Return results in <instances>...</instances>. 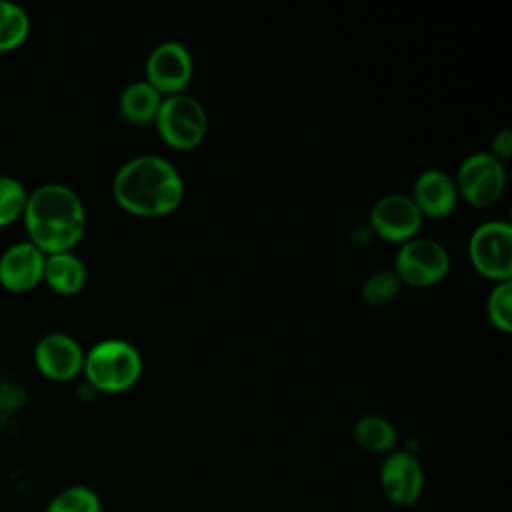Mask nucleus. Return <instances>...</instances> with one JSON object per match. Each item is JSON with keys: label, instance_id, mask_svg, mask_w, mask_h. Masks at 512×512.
<instances>
[{"label": "nucleus", "instance_id": "nucleus-6", "mask_svg": "<svg viewBox=\"0 0 512 512\" xmlns=\"http://www.w3.org/2000/svg\"><path fill=\"white\" fill-rule=\"evenodd\" d=\"M450 270L448 250L432 238H410L402 242L396 260L394 274L400 284L424 288L440 282Z\"/></svg>", "mask_w": 512, "mask_h": 512}, {"label": "nucleus", "instance_id": "nucleus-14", "mask_svg": "<svg viewBox=\"0 0 512 512\" xmlns=\"http://www.w3.org/2000/svg\"><path fill=\"white\" fill-rule=\"evenodd\" d=\"M86 266L74 252L48 254L44 260V278L42 282L48 288L62 296L78 294L86 284Z\"/></svg>", "mask_w": 512, "mask_h": 512}, {"label": "nucleus", "instance_id": "nucleus-8", "mask_svg": "<svg viewBox=\"0 0 512 512\" xmlns=\"http://www.w3.org/2000/svg\"><path fill=\"white\" fill-rule=\"evenodd\" d=\"M84 348L66 332H48L40 336L32 358L36 370L52 382H70L82 374Z\"/></svg>", "mask_w": 512, "mask_h": 512}, {"label": "nucleus", "instance_id": "nucleus-15", "mask_svg": "<svg viewBox=\"0 0 512 512\" xmlns=\"http://www.w3.org/2000/svg\"><path fill=\"white\" fill-rule=\"evenodd\" d=\"M162 94L152 88L146 80H136L132 84H128L122 94H120V114L138 126L150 124L156 120L160 102H162Z\"/></svg>", "mask_w": 512, "mask_h": 512}, {"label": "nucleus", "instance_id": "nucleus-3", "mask_svg": "<svg viewBox=\"0 0 512 512\" xmlns=\"http://www.w3.org/2000/svg\"><path fill=\"white\" fill-rule=\"evenodd\" d=\"M82 374L94 390L120 394L138 382L142 374V358L130 342L108 338L94 344L84 354Z\"/></svg>", "mask_w": 512, "mask_h": 512}, {"label": "nucleus", "instance_id": "nucleus-19", "mask_svg": "<svg viewBox=\"0 0 512 512\" xmlns=\"http://www.w3.org/2000/svg\"><path fill=\"white\" fill-rule=\"evenodd\" d=\"M28 190L26 186L8 174H0V228L22 220Z\"/></svg>", "mask_w": 512, "mask_h": 512}, {"label": "nucleus", "instance_id": "nucleus-16", "mask_svg": "<svg viewBox=\"0 0 512 512\" xmlns=\"http://www.w3.org/2000/svg\"><path fill=\"white\" fill-rule=\"evenodd\" d=\"M356 442L370 452L388 454L398 442V432L394 424L380 414H366L354 424Z\"/></svg>", "mask_w": 512, "mask_h": 512}, {"label": "nucleus", "instance_id": "nucleus-18", "mask_svg": "<svg viewBox=\"0 0 512 512\" xmlns=\"http://www.w3.org/2000/svg\"><path fill=\"white\" fill-rule=\"evenodd\" d=\"M44 512H102V500L94 488L72 484L56 492Z\"/></svg>", "mask_w": 512, "mask_h": 512}, {"label": "nucleus", "instance_id": "nucleus-7", "mask_svg": "<svg viewBox=\"0 0 512 512\" xmlns=\"http://www.w3.org/2000/svg\"><path fill=\"white\" fill-rule=\"evenodd\" d=\"M456 192L472 206L494 204L506 186L504 164L490 152H474L462 160L454 178Z\"/></svg>", "mask_w": 512, "mask_h": 512}, {"label": "nucleus", "instance_id": "nucleus-17", "mask_svg": "<svg viewBox=\"0 0 512 512\" xmlns=\"http://www.w3.org/2000/svg\"><path fill=\"white\" fill-rule=\"evenodd\" d=\"M30 34L28 12L10 0H0V54L12 52L26 42Z\"/></svg>", "mask_w": 512, "mask_h": 512}, {"label": "nucleus", "instance_id": "nucleus-5", "mask_svg": "<svg viewBox=\"0 0 512 512\" xmlns=\"http://www.w3.org/2000/svg\"><path fill=\"white\" fill-rule=\"evenodd\" d=\"M468 254L478 274L504 282L512 276V226L504 220L480 224L468 242Z\"/></svg>", "mask_w": 512, "mask_h": 512}, {"label": "nucleus", "instance_id": "nucleus-1", "mask_svg": "<svg viewBox=\"0 0 512 512\" xmlns=\"http://www.w3.org/2000/svg\"><path fill=\"white\" fill-rule=\"evenodd\" d=\"M22 222L26 240L40 252H72L86 232V208L66 184L46 182L28 190Z\"/></svg>", "mask_w": 512, "mask_h": 512}, {"label": "nucleus", "instance_id": "nucleus-4", "mask_svg": "<svg viewBox=\"0 0 512 512\" xmlns=\"http://www.w3.org/2000/svg\"><path fill=\"white\" fill-rule=\"evenodd\" d=\"M160 138L176 150L196 148L208 130L204 106L190 94L164 96L154 120Z\"/></svg>", "mask_w": 512, "mask_h": 512}, {"label": "nucleus", "instance_id": "nucleus-2", "mask_svg": "<svg viewBox=\"0 0 512 512\" xmlns=\"http://www.w3.org/2000/svg\"><path fill=\"white\" fill-rule=\"evenodd\" d=\"M112 196L122 210L156 218L180 206L184 182L176 166L168 160L156 154H142L118 168L112 180Z\"/></svg>", "mask_w": 512, "mask_h": 512}, {"label": "nucleus", "instance_id": "nucleus-9", "mask_svg": "<svg viewBox=\"0 0 512 512\" xmlns=\"http://www.w3.org/2000/svg\"><path fill=\"white\" fill-rule=\"evenodd\" d=\"M378 482L394 506H412L424 492V468L412 452L392 450L380 466Z\"/></svg>", "mask_w": 512, "mask_h": 512}, {"label": "nucleus", "instance_id": "nucleus-11", "mask_svg": "<svg viewBox=\"0 0 512 512\" xmlns=\"http://www.w3.org/2000/svg\"><path fill=\"white\" fill-rule=\"evenodd\" d=\"M422 214L414 200L406 194H386L370 210V228L376 236L388 242H406L416 238L422 224Z\"/></svg>", "mask_w": 512, "mask_h": 512}, {"label": "nucleus", "instance_id": "nucleus-22", "mask_svg": "<svg viewBox=\"0 0 512 512\" xmlns=\"http://www.w3.org/2000/svg\"><path fill=\"white\" fill-rule=\"evenodd\" d=\"M494 158H498L500 162L508 160L512 154V134L508 128H502L494 138H492V152Z\"/></svg>", "mask_w": 512, "mask_h": 512}, {"label": "nucleus", "instance_id": "nucleus-12", "mask_svg": "<svg viewBox=\"0 0 512 512\" xmlns=\"http://www.w3.org/2000/svg\"><path fill=\"white\" fill-rule=\"evenodd\" d=\"M46 254L32 242L20 240L0 254V286L12 294H24L42 284Z\"/></svg>", "mask_w": 512, "mask_h": 512}, {"label": "nucleus", "instance_id": "nucleus-21", "mask_svg": "<svg viewBox=\"0 0 512 512\" xmlns=\"http://www.w3.org/2000/svg\"><path fill=\"white\" fill-rule=\"evenodd\" d=\"M400 290V280L394 270H376L362 284V298L372 306H382L394 300Z\"/></svg>", "mask_w": 512, "mask_h": 512}, {"label": "nucleus", "instance_id": "nucleus-20", "mask_svg": "<svg viewBox=\"0 0 512 512\" xmlns=\"http://www.w3.org/2000/svg\"><path fill=\"white\" fill-rule=\"evenodd\" d=\"M486 314L494 328L510 332L512 328V282H496L486 300Z\"/></svg>", "mask_w": 512, "mask_h": 512}, {"label": "nucleus", "instance_id": "nucleus-13", "mask_svg": "<svg viewBox=\"0 0 512 512\" xmlns=\"http://www.w3.org/2000/svg\"><path fill=\"white\" fill-rule=\"evenodd\" d=\"M410 198L414 200L422 216L444 218L454 210L458 202V192L454 180L446 172L432 168L424 170L416 178Z\"/></svg>", "mask_w": 512, "mask_h": 512}, {"label": "nucleus", "instance_id": "nucleus-10", "mask_svg": "<svg viewBox=\"0 0 512 512\" xmlns=\"http://www.w3.org/2000/svg\"><path fill=\"white\" fill-rule=\"evenodd\" d=\"M194 72L192 56L180 42L158 44L146 60V82L162 96L180 94Z\"/></svg>", "mask_w": 512, "mask_h": 512}]
</instances>
